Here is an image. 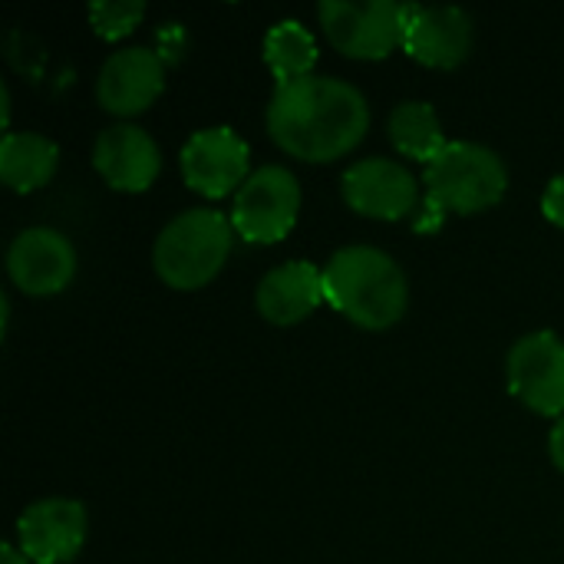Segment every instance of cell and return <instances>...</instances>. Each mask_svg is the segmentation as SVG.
Returning a JSON list of instances; mask_svg holds the SVG:
<instances>
[{
  "instance_id": "6da1fadb",
  "label": "cell",
  "mask_w": 564,
  "mask_h": 564,
  "mask_svg": "<svg viewBox=\"0 0 564 564\" xmlns=\"http://www.w3.org/2000/svg\"><path fill=\"white\" fill-rule=\"evenodd\" d=\"M268 132L294 159L334 162L347 155L370 129L364 93L337 76H304L278 83L268 99Z\"/></svg>"
},
{
  "instance_id": "7a4b0ae2",
  "label": "cell",
  "mask_w": 564,
  "mask_h": 564,
  "mask_svg": "<svg viewBox=\"0 0 564 564\" xmlns=\"http://www.w3.org/2000/svg\"><path fill=\"white\" fill-rule=\"evenodd\" d=\"M324 297L357 327L387 330L406 314L410 284L383 248L347 245L324 264Z\"/></svg>"
},
{
  "instance_id": "3957f363",
  "label": "cell",
  "mask_w": 564,
  "mask_h": 564,
  "mask_svg": "<svg viewBox=\"0 0 564 564\" xmlns=\"http://www.w3.org/2000/svg\"><path fill=\"white\" fill-rule=\"evenodd\" d=\"M423 185H426V221L416 225L420 231H430L440 225L446 212L473 215L486 212L496 202H502L509 188V172L506 162L479 142L469 139H453L446 149L426 162L423 169Z\"/></svg>"
},
{
  "instance_id": "277c9868",
  "label": "cell",
  "mask_w": 564,
  "mask_h": 564,
  "mask_svg": "<svg viewBox=\"0 0 564 564\" xmlns=\"http://www.w3.org/2000/svg\"><path fill=\"white\" fill-rule=\"evenodd\" d=\"M231 241V218H225L215 208H188L159 231L152 264L169 288L195 291L225 268Z\"/></svg>"
},
{
  "instance_id": "5b68a950",
  "label": "cell",
  "mask_w": 564,
  "mask_h": 564,
  "mask_svg": "<svg viewBox=\"0 0 564 564\" xmlns=\"http://www.w3.org/2000/svg\"><path fill=\"white\" fill-rule=\"evenodd\" d=\"M321 26L327 40L354 59H383L403 46L406 3L393 0H321Z\"/></svg>"
},
{
  "instance_id": "8992f818",
  "label": "cell",
  "mask_w": 564,
  "mask_h": 564,
  "mask_svg": "<svg viewBox=\"0 0 564 564\" xmlns=\"http://www.w3.org/2000/svg\"><path fill=\"white\" fill-rule=\"evenodd\" d=\"M297 212H301V185L294 172L284 165H261L235 192L231 225L245 241L271 245L294 228Z\"/></svg>"
},
{
  "instance_id": "52a82bcc",
  "label": "cell",
  "mask_w": 564,
  "mask_h": 564,
  "mask_svg": "<svg viewBox=\"0 0 564 564\" xmlns=\"http://www.w3.org/2000/svg\"><path fill=\"white\" fill-rule=\"evenodd\" d=\"M506 380L519 403L542 416H564V340L552 330L525 334L512 344Z\"/></svg>"
},
{
  "instance_id": "ba28073f",
  "label": "cell",
  "mask_w": 564,
  "mask_h": 564,
  "mask_svg": "<svg viewBox=\"0 0 564 564\" xmlns=\"http://www.w3.org/2000/svg\"><path fill=\"white\" fill-rule=\"evenodd\" d=\"M89 516L76 499H40L17 519V549L36 564L73 562L86 542Z\"/></svg>"
},
{
  "instance_id": "9c48e42d",
  "label": "cell",
  "mask_w": 564,
  "mask_h": 564,
  "mask_svg": "<svg viewBox=\"0 0 564 564\" xmlns=\"http://www.w3.org/2000/svg\"><path fill=\"white\" fill-rule=\"evenodd\" d=\"M248 159L251 149L235 129L208 126L192 132L188 142L182 145V175L185 185H192L195 192L208 198H221L245 185V178L251 175Z\"/></svg>"
},
{
  "instance_id": "30bf717a",
  "label": "cell",
  "mask_w": 564,
  "mask_h": 564,
  "mask_svg": "<svg viewBox=\"0 0 564 564\" xmlns=\"http://www.w3.org/2000/svg\"><path fill=\"white\" fill-rule=\"evenodd\" d=\"M340 188H344V202L354 212L367 218H380V221L406 218L420 198V182L413 178V172L403 162L383 159V155L354 162L344 172Z\"/></svg>"
},
{
  "instance_id": "8fae6325",
  "label": "cell",
  "mask_w": 564,
  "mask_h": 564,
  "mask_svg": "<svg viewBox=\"0 0 564 564\" xmlns=\"http://www.w3.org/2000/svg\"><path fill=\"white\" fill-rule=\"evenodd\" d=\"M7 271L33 297L59 294L76 274V248L56 228H26L7 248Z\"/></svg>"
},
{
  "instance_id": "7c38bea8",
  "label": "cell",
  "mask_w": 564,
  "mask_h": 564,
  "mask_svg": "<svg viewBox=\"0 0 564 564\" xmlns=\"http://www.w3.org/2000/svg\"><path fill=\"white\" fill-rule=\"evenodd\" d=\"M165 86V63L149 46H126L106 56L96 76V99L112 116H135L155 102Z\"/></svg>"
},
{
  "instance_id": "4fadbf2b",
  "label": "cell",
  "mask_w": 564,
  "mask_h": 564,
  "mask_svg": "<svg viewBox=\"0 0 564 564\" xmlns=\"http://www.w3.org/2000/svg\"><path fill=\"white\" fill-rule=\"evenodd\" d=\"M403 50L423 66L453 69L473 50V17L463 7L406 3Z\"/></svg>"
},
{
  "instance_id": "5bb4252c",
  "label": "cell",
  "mask_w": 564,
  "mask_h": 564,
  "mask_svg": "<svg viewBox=\"0 0 564 564\" xmlns=\"http://www.w3.org/2000/svg\"><path fill=\"white\" fill-rule=\"evenodd\" d=\"M93 165L96 172L119 192H145L159 169H162V152L155 139L135 126V122H116L106 126L96 135L93 145Z\"/></svg>"
},
{
  "instance_id": "9a60e30c",
  "label": "cell",
  "mask_w": 564,
  "mask_h": 564,
  "mask_svg": "<svg viewBox=\"0 0 564 564\" xmlns=\"http://www.w3.org/2000/svg\"><path fill=\"white\" fill-rule=\"evenodd\" d=\"M321 301H327L324 297V271H317V264H311L304 258L271 268L254 291L258 314L278 327L301 324L304 317H311L317 311Z\"/></svg>"
},
{
  "instance_id": "2e32d148",
  "label": "cell",
  "mask_w": 564,
  "mask_h": 564,
  "mask_svg": "<svg viewBox=\"0 0 564 564\" xmlns=\"http://www.w3.org/2000/svg\"><path fill=\"white\" fill-rule=\"evenodd\" d=\"M59 162V149L43 132H7L0 142V178L13 192L43 188Z\"/></svg>"
},
{
  "instance_id": "e0dca14e",
  "label": "cell",
  "mask_w": 564,
  "mask_h": 564,
  "mask_svg": "<svg viewBox=\"0 0 564 564\" xmlns=\"http://www.w3.org/2000/svg\"><path fill=\"white\" fill-rule=\"evenodd\" d=\"M390 142L406 159H420L426 165L446 149L449 139H446L443 122H440V116H436V109L430 102L406 99L390 112Z\"/></svg>"
},
{
  "instance_id": "ac0fdd59",
  "label": "cell",
  "mask_w": 564,
  "mask_h": 564,
  "mask_svg": "<svg viewBox=\"0 0 564 564\" xmlns=\"http://www.w3.org/2000/svg\"><path fill=\"white\" fill-rule=\"evenodd\" d=\"M264 63L271 66L278 83H294L314 73L317 66V40L301 20H278L264 33Z\"/></svg>"
},
{
  "instance_id": "d6986e66",
  "label": "cell",
  "mask_w": 564,
  "mask_h": 564,
  "mask_svg": "<svg viewBox=\"0 0 564 564\" xmlns=\"http://www.w3.org/2000/svg\"><path fill=\"white\" fill-rule=\"evenodd\" d=\"M142 17H145L142 0H96V3H89V23L106 40H119V36L132 33Z\"/></svg>"
},
{
  "instance_id": "ffe728a7",
  "label": "cell",
  "mask_w": 564,
  "mask_h": 564,
  "mask_svg": "<svg viewBox=\"0 0 564 564\" xmlns=\"http://www.w3.org/2000/svg\"><path fill=\"white\" fill-rule=\"evenodd\" d=\"M542 212L552 225L564 228V175H555L542 195Z\"/></svg>"
},
{
  "instance_id": "44dd1931",
  "label": "cell",
  "mask_w": 564,
  "mask_h": 564,
  "mask_svg": "<svg viewBox=\"0 0 564 564\" xmlns=\"http://www.w3.org/2000/svg\"><path fill=\"white\" fill-rule=\"evenodd\" d=\"M549 453H552V463L564 473V416H558V423L552 426V436H549Z\"/></svg>"
},
{
  "instance_id": "7402d4cb",
  "label": "cell",
  "mask_w": 564,
  "mask_h": 564,
  "mask_svg": "<svg viewBox=\"0 0 564 564\" xmlns=\"http://www.w3.org/2000/svg\"><path fill=\"white\" fill-rule=\"evenodd\" d=\"M30 558L17 549V545H10V542H3V549H0V564H26Z\"/></svg>"
}]
</instances>
